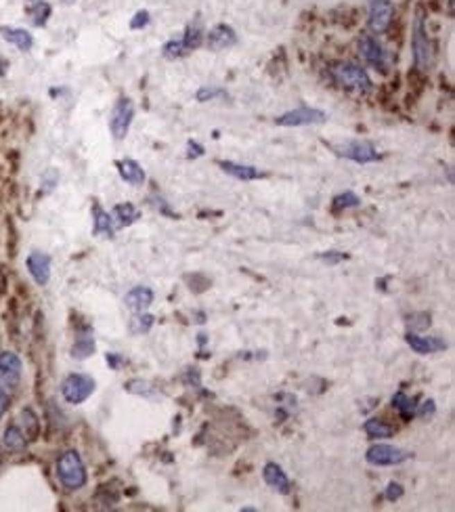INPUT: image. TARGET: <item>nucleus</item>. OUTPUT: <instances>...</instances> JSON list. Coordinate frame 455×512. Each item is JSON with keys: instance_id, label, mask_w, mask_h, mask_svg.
<instances>
[{"instance_id": "obj_1", "label": "nucleus", "mask_w": 455, "mask_h": 512, "mask_svg": "<svg viewBox=\"0 0 455 512\" xmlns=\"http://www.w3.org/2000/svg\"><path fill=\"white\" fill-rule=\"evenodd\" d=\"M57 479L69 491L82 489L86 485L88 475H86L84 462H82V458H80V454L76 450H67V452H63L59 456V460H57Z\"/></svg>"}, {"instance_id": "obj_2", "label": "nucleus", "mask_w": 455, "mask_h": 512, "mask_svg": "<svg viewBox=\"0 0 455 512\" xmlns=\"http://www.w3.org/2000/svg\"><path fill=\"white\" fill-rule=\"evenodd\" d=\"M329 149H334L336 155H342L346 160H352L357 164H370L378 162L380 153L372 141H363V139H350L344 143H327Z\"/></svg>"}, {"instance_id": "obj_3", "label": "nucleus", "mask_w": 455, "mask_h": 512, "mask_svg": "<svg viewBox=\"0 0 455 512\" xmlns=\"http://www.w3.org/2000/svg\"><path fill=\"white\" fill-rule=\"evenodd\" d=\"M332 76L344 89H354L359 93H370L374 89L372 78L368 76V71L361 65H354V63H342V65L334 67Z\"/></svg>"}, {"instance_id": "obj_4", "label": "nucleus", "mask_w": 455, "mask_h": 512, "mask_svg": "<svg viewBox=\"0 0 455 512\" xmlns=\"http://www.w3.org/2000/svg\"><path fill=\"white\" fill-rule=\"evenodd\" d=\"M95 389H97V382L93 376H88V374H69L61 382V395L71 405L84 403L90 395L95 393Z\"/></svg>"}, {"instance_id": "obj_5", "label": "nucleus", "mask_w": 455, "mask_h": 512, "mask_svg": "<svg viewBox=\"0 0 455 512\" xmlns=\"http://www.w3.org/2000/svg\"><path fill=\"white\" fill-rule=\"evenodd\" d=\"M411 49H413V61L415 67L426 69L432 63V46L426 34V26H424V9L418 7L415 11V19H413V34H411Z\"/></svg>"}, {"instance_id": "obj_6", "label": "nucleus", "mask_w": 455, "mask_h": 512, "mask_svg": "<svg viewBox=\"0 0 455 512\" xmlns=\"http://www.w3.org/2000/svg\"><path fill=\"white\" fill-rule=\"evenodd\" d=\"M409 458H411V452L401 450V447L390 445V443H376L366 454V460L372 466H397V464L407 462Z\"/></svg>"}, {"instance_id": "obj_7", "label": "nucleus", "mask_w": 455, "mask_h": 512, "mask_svg": "<svg viewBox=\"0 0 455 512\" xmlns=\"http://www.w3.org/2000/svg\"><path fill=\"white\" fill-rule=\"evenodd\" d=\"M132 118H135V105L128 97H120L112 110V118H110V128H112V135L114 139L122 141L128 130H130V124H132Z\"/></svg>"}, {"instance_id": "obj_8", "label": "nucleus", "mask_w": 455, "mask_h": 512, "mask_svg": "<svg viewBox=\"0 0 455 512\" xmlns=\"http://www.w3.org/2000/svg\"><path fill=\"white\" fill-rule=\"evenodd\" d=\"M325 120H327L325 112L302 105L298 110L286 112L284 116L275 118V124H280V126H309V124H323Z\"/></svg>"}, {"instance_id": "obj_9", "label": "nucleus", "mask_w": 455, "mask_h": 512, "mask_svg": "<svg viewBox=\"0 0 455 512\" xmlns=\"http://www.w3.org/2000/svg\"><path fill=\"white\" fill-rule=\"evenodd\" d=\"M393 0H370V28L374 34H384L393 22Z\"/></svg>"}, {"instance_id": "obj_10", "label": "nucleus", "mask_w": 455, "mask_h": 512, "mask_svg": "<svg viewBox=\"0 0 455 512\" xmlns=\"http://www.w3.org/2000/svg\"><path fill=\"white\" fill-rule=\"evenodd\" d=\"M22 359L11 353L5 351L0 353V386L3 389H17L19 380H22Z\"/></svg>"}, {"instance_id": "obj_11", "label": "nucleus", "mask_w": 455, "mask_h": 512, "mask_svg": "<svg viewBox=\"0 0 455 512\" xmlns=\"http://www.w3.org/2000/svg\"><path fill=\"white\" fill-rule=\"evenodd\" d=\"M359 51H361V57L366 59L370 65H374L376 69L386 71V67H388V57H386L384 46H382L376 38H372V36H361V40H359Z\"/></svg>"}, {"instance_id": "obj_12", "label": "nucleus", "mask_w": 455, "mask_h": 512, "mask_svg": "<svg viewBox=\"0 0 455 512\" xmlns=\"http://www.w3.org/2000/svg\"><path fill=\"white\" fill-rule=\"evenodd\" d=\"M405 343L411 347L413 353L418 355H430V353H440L447 349V343L438 336H418L415 332H409L405 336Z\"/></svg>"}, {"instance_id": "obj_13", "label": "nucleus", "mask_w": 455, "mask_h": 512, "mask_svg": "<svg viewBox=\"0 0 455 512\" xmlns=\"http://www.w3.org/2000/svg\"><path fill=\"white\" fill-rule=\"evenodd\" d=\"M28 271L32 275V280L38 284V286H46L49 280H51V256L44 254V252H32L28 256Z\"/></svg>"}, {"instance_id": "obj_14", "label": "nucleus", "mask_w": 455, "mask_h": 512, "mask_svg": "<svg viewBox=\"0 0 455 512\" xmlns=\"http://www.w3.org/2000/svg\"><path fill=\"white\" fill-rule=\"evenodd\" d=\"M262 479H264V483H266L268 487H273V489L280 491V493H284V495H288V493L292 491V483H290L286 470H284L280 464H275V462H266V464H264V468H262Z\"/></svg>"}, {"instance_id": "obj_15", "label": "nucleus", "mask_w": 455, "mask_h": 512, "mask_svg": "<svg viewBox=\"0 0 455 512\" xmlns=\"http://www.w3.org/2000/svg\"><path fill=\"white\" fill-rule=\"evenodd\" d=\"M206 44L210 51H225L233 44H237V34L231 26L227 24H218L210 30L208 38H206Z\"/></svg>"}, {"instance_id": "obj_16", "label": "nucleus", "mask_w": 455, "mask_h": 512, "mask_svg": "<svg viewBox=\"0 0 455 512\" xmlns=\"http://www.w3.org/2000/svg\"><path fill=\"white\" fill-rule=\"evenodd\" d=\"M218 166L225 170L227 175H231V177H235V179H239V181H256V179H262V177H266L262 170H258L256 166H250V164H237V162H218Z\"/></svg>"}, {"instance_id": "obj_17", "label": "nucleus", "mask_w": 455, "mask_h": 512, "mask_svg": "<svg viewBox=\"0 0 455 512\" xmlns=\"http://www.w3.org/2000/svg\"><path fill=\"white\" fill-rule=\"evenodd\" d=\"M124 302L132 313H143L153 302V290L147 286H137L124 296Z\"/></svg>"}, {"instance_id": "obj_18", "label": "nucleus", "mask_w": 455, "mask_h": 512, "mask_svg": "<svg viewBox=\"0 0 455 512\" xmlns=\"http://www.w3.org/2000/svg\"><path fill=\"white\" fill-rule=\"evenodd\" d=\"M116 166H118V173H120V177H122L128 185L139 187V185H143V183H145V170L141 168V164H139V162H135V160L126 157V160L116 162Z\"/></svg>"}, {"instance_id": "obj_19", "label": "nucleus", "mask_w": 455, "mask_h": 512, "mask_svg": "<svg viewBox=\"0 0 455 512\" xmlns=\"http://www.w3.org/2000/svg\"><path fill=\"white\" fill-rule=\"evenodd\" d=\"M93 233L99 237H114L116 225L110 212H105L99 204H93Z\"/></svg>"}, {"instance_id": "obj_20", "label": "nucleus", "mask_w": 455, "mask_h": 512, "mask_svg": "<svg viewBox=\"0 0 455 512\" xmlns=\"http://www.w3.org/2000/svg\"><path fill=\"white\" fill-rule=\"evenodd\" d=\"M0 36H3L7 42H11L13 46H17L19 51H30L34 46V38L28 30L24 28H0Z\"/></svg>"}, {"instance_id": "obj_21", "label": "nucleus", "mask_w": 455, "mask_h": 512, "mask_svg": "<svg viewBox=\"0 0 455 512\" xmlns=\"http://www.w3.org/2000/svg\"><path fill=\"white\" fill-rule=\"evenodd\" d=\"M363 431H366L370 439H390L395 435V426L380 418H370L363 424Z\"/></svg>"}, {"instance_id": "obj_22", "label": "nucleus", "mask_w": 455, "mask_h": 512, "mask_svg": "<svg viewBox=\"0 0 455 512\" xmlns=\"http://www.w3.org/2000/svg\"><path fill=\"white\" fill-rule=\"evenodd\" d=\"M5 447H7L9 452H13V454L26 452V447H28V437L24 435V431L19 429L17 424L7 426V431H5Z\"/></svg>"}, {"instance_id": "obj_23", "label": "nucleus", "mask_w": 455, "mask_h": 512, "mask_svg": "<svg viewBox=\"0 0 455 512\" xmlns=\"http://www.w3.org/2000/svg\"><path fill=\"white\" fill-rule=\"evenodd\" d=\"M139 216H141V212H139L130 202L118 204V206L114 208V212H112V219H114V223H116L118 227H128V225L137 223Z\"/></svg>"}, {"instance_id": "obj_24", "label": "nucleus", "mask_w": 455, "mask_h": 512, "mask_svg": "<svg viewBox=\"0 0 455 512\" xmlns=\"http://www.w3.org/2000/svg\"><path fill=\"white\" fill-rule=\"evenodd\" d=\"M95 353V338L90 334H82L76 338V343L71 347V357L74 359H86Z\"/></svg>"}, {"instance_id": "obj_25", "label": "nucleus", "mask_w": 455, "mask_h": 512, "mask_svg": "<svg viewBox=\"0 0 455 512\" xmlns=\"http://www.w3.org/2000/svg\"><path fill=\"white\" fill-rule=\"evenodd\" d=\"M393 407L399 409V413H401L403 420H411V418L415 416V403H413V399H409L407 393H403V391H399V393L393 395Z\"/></svg>"}, {"instance_id": "obj_26", "label": "nucleus", "mask_w": 455, "mask_h": 512, "mask_svg": "<svg viewBox=\"0 0 455 512\" xmlns=\"http://www.w3.org/2000/svg\"><path fill=\"white\" fill-rule=\"evenodd\" d=\"M51 5L49 3H44V0H38V3H34V7L30 9V15H32V24L34 26H44L46 22H49V17H51Z\"/></svg>"}, {"instance_id": "obj_27", "label": "nucleus", "mask_w": 455, "mask_h": 512, "mask_svg": "<svg viewBox=\"0 0 455 512\" xmlns=\"http://www.w3.org/2000/svg\"><path fill=\"white\" fill-rule=\"evenodd\" d=\"M359 204H361V198H359L357 194L344 191V194H340V196L334 198L332 208H334V210H346V208H357Z\"/></svg>"}, {"instance_id": "obj_28", "label": "nucleus", "mask_w": 455, "mask_h": 512, "mask_svg": "<svg viewBox=\"0 0 455 512\" xmlns=\"http://www.w3.org/2000/svg\"><path fill=\"white\" fill-rule=\"evenodd\" d=\"M162 55H164L166 59H178V57L189 55V51H187V46L183 44V40H170V42H166V44L162 46Z\"/></svg>"}, {"instance_id": "obj_29", "label": "nucleus", "mask_w": 455, "mask_h": 512, "mask_svg": "<svg viewBox=\"0 0 455 512\" xmlns=\"http://www.w3.org/2000/svg\"><path fill=\"white\" fill-rule=\"evenodd\" d=\"M202 28L200 26H189L187 30H185V36L183 38H180V40H183V44L187 46V51L191 53V51H196L200 44H202Z\"/></svg>"}, {"instance_id": "obj_30", "label": "nucleus", "mask_w": 455, "mask_h": 512, "mask_svg": "<svg viewBox=\"0 0 455 512\" xmlns=\"http://www.w3.org/2000/svg\"><path fill=\"white\" fill-rule=\"evenodd\" d=\"M153 325V315H147V313H137V317L132 319L130 323V330L135 334H147Z\"/></svg>"}, {"instance_id": "obj_31", "label": "nucleus", "mask_w": 455, "mask_h": 512, "mask_svg": "<svg viewBox=\"0 0 455 512\" xmlns=\"http://www.w3.org/2000/svg\"><path fill=\"white\" fill-rule=\"evenodd\" d=\"M218 97H227V91L225 89H218V87H202L196 93V99L200 103H206V101H212V99H218Z\"/></svg>"}, {"instance_id": "obj_32", "label": "nucleus", "mask_w": 455, "mask_h": 512, "mask_svg": "<svg viewBox=\"0 0 455 512\" xmlns=\"http://www.w3.org/2000/svg\"><path fill=\"white\" fill-rule=\"evenodd\" d=\"M124 389L128 393H135V395H143V397H153V386L145 380H130L128 384H124Z\"/></svg>"}, {"instance_id": "obj_33", "label": "nucleus", "mask_w": 455, "mask_h": 512, "mask_svg": "<svg viewBox=\"0 0 455 512\" xmlns=\"http://www.w3.org/2000/svg\"><path fill=\"white\" fill-rule=\"evenodd\" d=\"M22 416H24V424H26V429H28V435L34 439L38 435V418H36V413L32 409H24Z\"/></svg>"}, {"instance_id": "obj_34", "label": "nucleus", "mask_w": 455, "mask_h": 512, "mask_svg": "<svg viewBox=\"0 0 455 512\" xmlns=\"http://www.w3.org/2000/svg\"><path fill=\"white\" fill-rule=\"evenodd\" d=\"M434 413H436V403L432 399H426L424 403L415 405V416L422 418V420H430Z\"/></svg>"}, {"instance_id": "obj_35", "label": "nucleus", "mask_w": 455, "mask_h": 512, "mask_svg": "<svg viewBox=\"0 0 455 512\" xmlns=\"http://www.w3.org/2000/svg\"><path fill=\"white\" fill-rule=\"evenodd\" d=\"M403 493H405L403 485L393 481V483H388V487H386V491H384V497H386L388 502H397V500L403 497Z\"/></svg>"}, {"instance_id": "obj_36", "label": "nucleus", "mask_w": 455, "mask_h": 512, "mask_svg": "<svg viewBox=\"0 0 455 512\" xmlns=\"http://www.w3.org/2000/svg\"><path fill=\"white\" fill-rule=\"evenodd\" d=\"M149 24V13L147 11H139L132 19H130V30H141Z\"/></svg>"}, {"instance_id": "obj_37", "label": "nucleus", "mask_w": 455, "mask_h": 512, "mask_svg": "<svg viewBox=\"0 0 455 512\" xmlns=\"http://www.w3.org/2000/svg\"><path fill=\"white\" fill-rule=\"evenodd\" d=\"M319 259L325 261L327 265H338L340 261L348 259V254H342V252H327V254H319Z\"/></svg>"}, {"instance_id": "obj_38", "label": "nucleus", "mask_w": 455, "mask_h": 512, "mask_svg": "<svg viewBox=\"0 0 455 512\" xmlns=\"http://www.w3.org/2000/svg\"><path fill=\"white\" fill-rule=\"evenodd\" d=\"M105 359H108V364H110V368H112V370H120V368L126 364V359H124L122 355H118V353H108V357H105Z\"/></svg>"}, {"instance_id": "obj_39", "label": "nucleus", "mask_w": 455, "mask_h": 512, "mask_svg": "<svg viewBox=\"0 0 455 512\" xmlns=\"http://www.w3.org/2000/svg\"><path fill=\"white\" fill-rule=\"evenodd\" d=\"M187 149H189V157H200L204 155V145L196 143V141H189L187 143Z\"/></svg>"}, {"instance_id": "obj_40", "label": "nucleus", "mask_w": 455, "mask_h": 512, "mask_svg": "<svg viewBox=\"0 0 455 512\" xmlns=\"http://www.w3.org/2000/svg\"><path fill=\"white\" fill-rule=\"evenodd\" d=\"M9 409V395H7V391L0 386V418L5 416V411Z\"/></svg>"}, {"instance_id": "obj_41", "label": "nucleus", "mask_w": 455, "mask_h": 512, "mask_svg": "<svg viewBox=\"0 0 455 512\" xmlns=\"http://www.w3.org/2000/svg\"><path fill=\"white\" fill-rule=\"evenodd\" d=\"M5 69H7V61H3V59H0V76L5 74Z\"/></svg>"}, {"instance_id": "obj_42", "label": "nucleus", "mask_w": 455, "mask_h": 512, "mask_svg": "<svg viewBox=\"0 0 455 512\" xmlns=\"http://www.w3.org/2000/svg\"><path fill=\"white\" fill-rule=\"evenodd\" d=\"M65 3H74V0H65Z\"/></svg>"}]
</instances>
